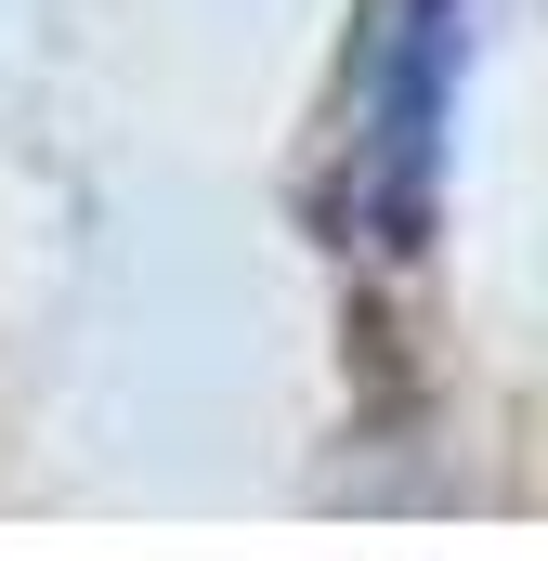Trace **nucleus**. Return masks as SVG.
<instances>
[{
	"label": "nucleus",
	"instance_id": "f257e3e1",
	"mask_svg": "<svg viewBox=\"0 0 548 561\" xmlns=\"http://www.w3.org/2000/svg\"><path fill=\"white\" fill-rule=\"evenodd\" d=\"M457 79H470V0H353V53L327 92V249L366 275H418L444 222L457 157Z\"/></svg>",
	"mask_w": 548,
	"mask_h": 561
}]
</instances>
